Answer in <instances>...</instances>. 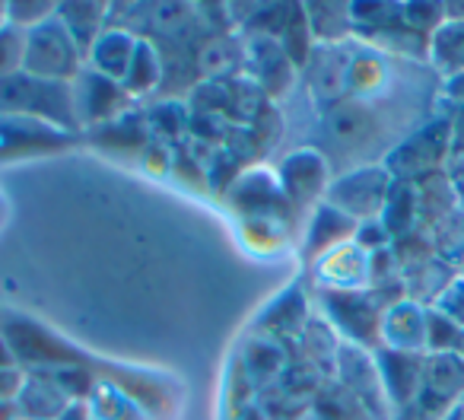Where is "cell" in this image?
<instances>
[{
  "label": "cell",
  "instance_id": "6da1fadb",
  "mask_svg": "<svg viewBox=\"0 0 464 420\" xmlns=\"http://www.w3.org/2000/svg\"><path fill=\"white\" fill-rule=\"evenodd\" d=\"M0 115H26L48 122L71 134H83L73 105V83L61 80H42L33 73H16V77L0 80Z\"/></svg>",
  "mask_w": 464,
  "mask_h": 420
},
{
  "label": "cell",
  "instance_id": "7a4b0ae2",
  "mask_svg": "<svg viewBox=\"0 0 464 420\" xmlns=\"http://www.w3.org/2000/svg\"><path fill=\"white\" fill-rule=\"evenodd\" d=\"M451 162V118L449 112H436L420 128H413L404 141H398L385 153L382 166L394 181H420L432 172H442Z\"/></svg>",
  "mask_w": 464,
  "mask_h": 420
},
{
  "label": "cell",
  "instance_id": "3957f363",
  "mask_svg": "<svg viewBox=\"0 0 464 420\" xmlns=\"http://www.w3.org/2000/svg\"><path fill=\"white\" fill-rule=\"evenodd\" d=\"M312 303L341 335V341L372 354L382 347V316L388 306L372 290H315Z\"/></svg>",
  "mask_w": 464,
  "mask_h": 420
},
{
  "label": "cell",
  "instance_id": "277c9868",
  "mask_svg": "<svg viewBox=\"0 0 464 420\" xmlns=\"http://www.w3.org/2000/svg\"><path fill=\"white\" fill-rule=\"evenodd\" d=\"M86 67V54L67 33V26L58 20V14L42 26L26 33V61L23 71L42 80H61V83H73L80 71Z\"/></svg>",
  "mask_w": 464,
  "mask_h": 420
},
{
  "label": "cell",
  "instance_id": "5b68a950",
  "mask_svg": "<svg viewBox=\"0 0 464 420\" xmlns=\"http://www.w3.org/2000/svg\"><path fill=\"white\" fill-rule=\"evenodd\" d=\"M392 185H394L392 172L382 162H366V166H356L350 172L331 179L324 200L331 207H337V210H343L347 217H353L356 223L379 220Z\"/></svg>",
  "mask_w": 464,
  "mask_h": 420
},
{
  "label": "cell",
  "instance_id": "8992f818",
  "mask_svg": "<svg viewBox=\"0 0 464 420\" xmlns=\"http://www.w3.org/2000/svg\"><path fill=\"white\" fill-rule=\"evenodd\" d=\"M334 382L347 395H353L360 401V407L372 420H394V411L388 405L385 386H382L379 366H375L372 350H362L356 344H341V354H337V376Z\"/></svg>",
  "mask_w": 464,
  "mask_h": 420
},
{
  "label": "cell",
  "instance_id": "52a82bcc",
  "mask_svg": "<svg viewBox=\"0 0 464 420\" xmlns=\"http://www.w3.org/2000/svg\"><path fill=\"white\" fill-rule=\"evenodd\" d=\"M277 181L284 188L286 200L293 204V210H315L331 185L328 156L315 147L293 150L277 166Z\"/></svg>",
  "mask_w": 464,
  "mask_h": 420
},
{
  "label": "cell",
  "instance_id": "ba28073f",
  "mask_svg": "<svg viewBox=\"0 0 464 420\" xmlns=\"http://www.w3.org/2000/svg\"><path fill=\"white\" fill-rule=\"evenodd\" d=\"M77 134L26 115H0V162L33 160L73 147Z\"/></svg>",
  "mask_w": 464,
  "mask_h": 420
},
{
  "label": "cell",
  "instance_id": "9c48e42d",
  "mask_svg": "<svg viewBox=\"0 0 464 420\" xmlns=\"http://www.w3.org/2000/svg\"><path fill=\"white\" fill-rule=\"evenodd\" d=\"M134 99L124 93V86L118 80H109L102 73H96L92 67H83L80 77L73 80V105H77L80 128H105V124L124 118L128 105Z\"/></svg>",
  "mask_w": 464,
  "mask_h": 420
},
{
  "label": "cell",
  "instance_id": "30bf717a",
  "mask_svg": "<svg viewBox=\"0 0 464 420\" xmlns=\"http://www.w3.org/2000/svg\"><path fill=\"white\" fill-rule=\"evenodd\" d=\"M350 61H353V52L347 45H315L312 52L305 77H309L312 103L322 112L350 99Z\"/></svg>",
  "mask_w": 464,
  "mask_h": 420
},
{
  "label": "cell",
  "instance_id": "8fae6325",
  "mask_svg": "<svg viewBox=\"0 0 464 420\" xmlns=\"http://www.w3.org/2000/svg\"><path fill=\"white\" fill-rule=\"evenodd\" d=\"M293 360H296L293 344H284V341H277V337H267V335L252 331V335L242 341V347L236 350V360L232 363L246 373V379L252 382L261 395L265 388H271L274 382L284 376V369L290 366Z\"/></svg>",
  "mask_w": 464,
  "mask_h": 420
},
{
  "label": "cell",
  "instance_id": "7c38bea8",
  "mask_svg": "<svg viewBox=\"0 0 464 420\" xmlns=\"http://www.w3.org/2000/svg\"><path fill=\"white\" fill-rule=\"evenodd\" d=\"M246 61L248 71H252V80L261 86V93L267 99H284L296 83V64L286 58L277 39H267V35H246Z\"/></svg>",
  "mask_w": 464,
  "mask_h": 420
},
{
  "label": "cell",
  "instance_id": "4fadbf2b",
  "mask_svg": "<svg viewBox=\"0 0 464 420\" xmlns=\"http://www.w3.org/2000/svg\"><path fill=\"white\" fill-rule=\"evenodd\" d=\"M356 227H360V223H356L353 217H347L343 210L331 207L328 200H322V204L312 210L309 223H305V230H303L299 255H303V261L312 268L322 255H328V252H334V249L353 242Z\"/></svg>",
  "mask_w": 464,
  "mask_h": 420
},
{
  "label": "cell",
  "instance_id": "5bb4252c",
  "mask_svg": "<svg viewBox=\"0 0 464 420\" xmlns=\"http://www.w3.org/2000/svg\"><path fill=\"white\" fill-rule=\"evenodd\" d=\"M312 312H315V303H309L303 284L296 280V284H290V290H284L271 306L261 309V316L255 318L252 331L267 335V337H277V341H284V344H296L305 328V322L312 318Z\"/></svg>",
  "mask_w": 464,
  "mask_h": 420
},
{
  "label": "cell",
  "instance_id": "9a60e30c",
  "mask_svg": "<svg viewBox=\"0 0 464 420\" xmlns=\"http://www.w3.org/2000/svg\"><path fill=\"white\" fill-rule=\"evenodd\" d=\"M375 366H379L382 386H385L388 405H392L394 414L417 398L420 382H423V369H426V354H407V350L379 347L375 350Z\"/></svg>",
  "mask_w": 464,
  "mask_h": 420
},
{
  "label": "cell",
  "instance_id": "2e32d148",
  "mask_svg": "<svg viewBox=\"0 0 464 420\" xmlns=\"http://www.w3.org/2000/svg\"><path fill=\"white\" fill-rule=\"evenodd\" d=\"M312 280L315 290H369V255L347 242L312 265Z\"/></svg>",
  "mask_w": 464,
  "mask_h": 420
},
{
  "label": "cell",
  "instance_id": "e0dca14e",
  "mask_svg": "<svg viewBox=\"0 0 464 420\" xmlns=\"http://www.w3.org/2000/svg\"><path fill=\"white\" fill-rule=\"evenodd\" d=\"M382 347L426 354V306L413 299H398L382 316Z\"/></svg>",
  "mask_w": 464,
  "mask_h": 420
},
{
  "label": "cell",
  "instance_id": "ac0fdd59",
  "mask_svg": "<svg viewBox=\"0 0 464 420\" xmlns=\"http://www.w3.org/2000/svg\"><path fill=\"white\" fill-rule=\"evenodd\" d=\"M71 405L73 401L64 395V388L45 369H29L20 398H16V411L23 420H58Z\"/></svg>",
  "mask_w": 464,
  "mask_h": 420
},
{
  "label": "cell",
  "instance_id": "d6986e66",
  "mask_svg": "<svg viewBox=\"0 0 464 420\" xmlns=\"http://www.w3.org/2000/svg\"><path fill=\"white\" fill-rule=\"evenodd\" d=\"M299 357L322 376L324 382H334L337 376V354H341V335L331 328V322L322 312H312V318L305 322L303 335H299Z\"/></svg>",
  "mask_w": 464,
  "mask_h": 420
},
{
  "label": "cell",
  "instance_id": "ffe728a7",
  "mask_svg": "<svg viewBox=\"0 0 464 420\" xmlns=\"http://www.w3.org/2000/svg\"><path fill=\"white\" fill-rule=\"evenodd\" d=\"M137 42H140V35H134L130 29H105L96 39V45L90 48V54H86V67L121 83L130 61H134Z\"/></svg>",
  "mask_w": 464,
  "mask_h": 420
},
{
  "label": "cell",
  "instance_id": "44dd1931",
  "mask_svg": "<svg viewBox=\"0 0 464 420\" xmlns=\"http://www.w3.org/2000/svg\"><path fill=\"white\" fill-rule=\"evenodd\" d=\"M324 131L331 141H337L341 147H360L375 134V112L369 103L360 99H343L334 109H328L324 115Z\"/></svg>",
  "mask_w": 464,
  "mask_h": 420
},
{
  "label": "cell",
  "instance_id": "7402d4cb",
  "mask_svg": "<svg viewBox=\"0 0 464 420\" xmlns=\"http://www.w3.org/2000/svg\"><path fill=\"white\" fill-rule=\"evenodd\" d=\"M417 185V214H420V230L430 233L436 223H442L449 214H455L458 207V194L451 188V179H449V169L442 172H432L426 179L413 181Z\"/></svg>",
  "mask_w": 464,
  "mask_h": 420
},
{
  "label": "cell",
  "instance_id": "603a6c76",
  "mask_svg": "<svg viewBox=\"0 0 464 420\" xmlns=\"http://www.w3.org/2000/svg\"><path fill=\"white\" fill-rule=\"evenodd\" d=\"M430 67L436 77L451 80L464 73V23L445 20L430 39Z\"/></svg>",
  "mask_w": 464,
  "mask_h": 420
},
{
  "label": "cell",
  "instance_id": "cb8c5ba5",
  "mask_svg": "<svg viewBox=\"0 0 464 420\" xmlns=\"http://www.w3.org/2000/svg\"><path fill=\"white\" fill-rule=\"evenodd\" d=\"M162 73H166V64H162V54H160V48H156V42L140 39L121 86L130 99H143V96H150V93L160 90Z\"/></svg>",
  "mask_w": 464,
  "mask_h": 420
},
{
  "label": "cell",
  "instance_id": "d4e9b609",
  "mask_svg": "<svg viewBox=\"0 0 464 420\" xmlns=\"http://www.w3.org/2000/svg\"><path fill=\"white\" fill-rule=\"evenodd\" d=\"M109 4H58V20L67 26L80 52L90 54L96 39L105 33V20H109Z\"/></svg>",
  "mask_w": 464,
  "mask_h": 420
},
{
  "label": "cell",
  "instance_id": "484cf974",
  "mask_svg": "<svg viewBox=\"0 0 464 420\" xmlns=\"http://www.w3.org/2000/svg\"><path fill=\"white\" fill-rule=\"evenodd\" d=\"M379 220H382V227L388 230L392 242L407 233H417L420 214H417V185H413V181H394Z\"/></svg>",
  "mask_w": 464,
  "mask_h": 420
},
{
  "label": "cell",
  "instance_id": "4316f807",
  "mask_svg": "<svg viewBox=\"0 0 464 420\" xmlns=\"http://www.w3.org/2000/svg\"><path fill=\"white\" fill-rule=\"evenodd\" d=\"M315 45H343L353 35L350 4H305Z\"/></svg>",
  "mask_w": 464,
  "mask_h": 420
},
{
  "label": "cell",
  "instance_id": "83f0119b",
  "mask_svg": "<svg viewBox=\"0 0 464 420\" xmlns=\"http://www.w3.org/2000/svg\"><path fill=\"white\" fill-rule=\"evenodd\" d=\"M385 58L388 54L375 52V48H369V45L353 54V61H350V99L366 103L369 96L385 90V83H388Z\"/></svg>",
  "mask_w": 464,
  "mask_h": 420
},
{
  "label": "cell",
  "instance_id": "f1b7e54d",
  "mask_svg": "<svg viewBox=\"0 0 464 420\" xmlns=\"http://www.w3.org/2000/svg\"><path fill=\"white\" fill-rule=\"evenodd\" d=\"M86 405H90V411L96 420H153L147 407L137 405L130 395H124L121 388L111 386V382H105V379L96 382V388H92Z\"/></svg>",
  "mask_w": 464,
  "mask_h": 420
},
{
  "label": "cell",
  "instance_id": "f546056e",
  "mask_svg": "<svg viewBox=\"0 0 464 420\" xmlns=\"http://www.w3.org/2000/svg\"><path fill=\"white\" fill-rule=\"evenodd\" d=\"M143 118H147L150 137H153L156 143H162V147H169V150H172L175 141H179L181 134H188V128H191V115H188L185 105H179V103L153 105V109H150Z\"/></svg>",
  "mask_w": 464,
  "mask_h": 420
},
{
  "label": "cell",
  "instance_id": "4dcf8cb0",
  "mask_svg": "<svg viewBox=\"0 0 464 420\" xmlns=\"http://www.w3.org/2000/svg\"><path fill=\"white\" fill-rule=\"evenodd\" d=\"M280 48L286 52V58L296 64V71H305L309 64L312 52H315V35H312V26H309V16H305V7H293V16L286 23L284 35H280Z\"/></svg>",
  "mask_w": 464,
  "mask_h": 420
},
{
  "label": "cell",
  "instance_id": "1f68e13d",
  "mask_svg": "<svg viewBox=\"0 0 464 420\" xmlns=\"http://www.w3.org/2000/svg\"><path fill=\"white\" fill-rule=\"evenodd\" d=\"M426 236L432 239V249H436L439 259L449 261L451 268L461 271V265H464V210L461 207H458L455 214L445 217L442 223H436Z\"/></svg>",
  "mask_w": 464,
  "mask_h": 420
},
{
  "label": "cell",
  "instance_id": "d6a6232c",
  "mask_svg": "<svg viewBox=\"0 0 464 420\" xmlns=\"http://www.w3.org/2000/svg\"><path fill=\"white\" fill-rule=\"evenodd\" d=\"M464 328L436 306H426V354H461Z\"/></svg>",
  "mask_w": 464,
  "mask_h": 420
},
{
  "label": "cell",
  "instance_id": "836d02e7",
  "mask_svg": "<svg viewBox=\"0 0 464 420\" xmlns=\"http://www.w3.org/2000/svg\"><path fill=\"white\" fill-rule=\"evenodd\" d=\"M23 61H26V33L4 23L0 26V80L23 73Z\"/></svg>",
  "mask_w": 464,
  "mask_h": 420
},
{
  "label": "cell",
  "instance_id": "e575fe53",
  "mask_svg": "<svg viewBox=\"0 0 464 420\" xmlns=\"http://www.w3.org/2000/svg\"><path fill=\"white\" fill-rule=\"evenodd\" d=\"M54 14H58V4H52V0H10L7 4V23L23 33L48 23Z\"/></svg>",
  "mask_w": 464,
  "mask_h": 420
},
{
  "label": "cell",
  "instance_id": "d590c367",
  "mask_svg": "<svg viewBox=\"0 0 464 420\" xmlns=\"http://www.w3.org/2000/svg\"><path fill=\"white\" fill-rule=\"evenodd\" d=\"M191 16H194V10L188 7V4H153V10H147L150 26L160 35H169V39L185 33Z\"/></svg>",
  "mask_w": 464,
  "mask_h": 420
},
{
  "label": "cell",
  "instance_id": "8d00e7d4",
  "mask_svg": "<svg viewBox=\"0 0 464 420\" xmlns=\"http://www.w3.org/2000/svg\"><path fill=\"white\" fill-rule=\"evenodd\" d=\"M401 16L417 35L432 39V33L445 23V4H401Z\"/></svg>",
  "mask_w": 464,
  "mask_h": 420
},
{
  "label": "cell",
  "instance_id": "74e56055",
  "mask_svg": "<svg viewBox=\"0 0 464 420\" xmlns=\"http://www.w3.org/2000/svg\"><path fill=\"white\" fill-rule=\"evenodd\" d=\"M353 246H360L366 255H375V252H382V249H392V236L382 227V220H362L360 227H356Z\"/></svg>",
  "mask_w": 464,
  "mask_h": 420
},
{
  "label": "cell",
  "instance_id": "f35d334b",
  "mask_svg": "<svg viewBox=\"0 0 464 420\" xmlns=\"http://www.w3.org/2000/svg\"><path fill=\"white\" fill-rule=\"evenodd\" d=\"M432 306H436L439 312H445L451 322H458L464 328V278H461V274H458V278L445 287V293Z\"/></svg>",
  "mask_w": 464,
  "mask_h": 420
},
{
  "label": "cell",
  "instance_id": "ab89813d",
  "mask_svg": "<svg viewBox=\"0 0 464 420\" xmlns=\"http://www.w3.org/2000/svg\"><path fill=\"white\" fill-rule=\"evenodd\" d=\"M23 382H26V369L23 366L0 369V407L16 405V398L23 392Z\"/></svg>",
  "mask_w": 464,
  "mask_h": 420
},
{
  "label": "cell",
  "instance_id": "60d3db41",
  "mask_svg": "<svg viewBox=\"0 0 464 420\" xmlns=\"http://www.w3.org/2000/svg\"><path fill=\"white\" fill-rule=\"evenodd\" d=\"M439 103H442V99H439ZM442 109L449 112V118H451V162H464V105L442 103Z\"/></svg>",
  "mask_w": 464,
  "mask_h": 420
},
{
  "label": "cell",
  "instance_id": "b9f144b4",
  "mask_svg": "<svg viewBox=\"0 0 464 420\" xmlns=\"http://www.w3.org/2000/svg\"><path fill=\"white\" fill-rule=\"evenodd\" d=\"M442 103L464 105V73H458V77L445 80V83H442Z\"/></svg>",
  "mask_w": 464,
  "mask_h": 420
},
{
  "label": "cell",
  "instance_id": "7bdbcfd3",
  "mask_svg": "<svg viewBox=\"0 0 464 420\" xmlns=\"http://www.w3.org/2000/svg\"><path fill=\"white\" fill-rule=\"evenodd\" d=\"M449 179H451V188H455V194H458V204H461V210H464V162H451Z\"/></svg>",
  "mask_w": 464,
  "mask_h": 420
},
{
  "label": "cell",
  "instance_id": "ee69618b",
  "mask_svg": "<svg viewBox=\"0 0 464 420\" xmlns=\"http://www.w3.org/2000/svg\"><path fill=\"white\" fill-rule=\"evenodd\" d=\"M58 420H96V417H92V411H90V405H86V401H73V405L67 407Z\"/></svg>",
  "mask_w": 464,
  "mask_h": 420
},
{
  "label": "cell",
  "instance_id": "f6af8a7d",
  "mask_svg": "<svg viewBox=\"0 0 464 420\" xmlns=\"http://www.w3.org/2000/svg\"><path fill=\"white\" fill-rule=\"evenodd\" d=\"M10 366H20L14 357V350H10L7 337H4V331H0V369H10Z\"/></svg>",
  "mask_w": 464,
  "mask_h": 420
},
{
  "label": "cell",
  "instance_id": "bcb514c9",
  "mask_svg": "<svg viewBox=\"0 0 464 420\" xmlns=\"http://www.w3.org/2000/svg\"><path fill=\"white\" fill-rule=\"evenodd\" d=\"M232 420H271V417H267V414H265V407H261L258 401H255V405H248L246 411H239V414H236V417H232Z\"/></svg>",
  "mask_w": 464,
  "mask_h": 420
},
{
  "label": "cell",
  "instance_id": "7dc6e473",
  "mask_svg": "<svg viewBox=\"0 0 464 420\" xmlns=\"http://www.w3.org/2000/svg\"><path fill=\"white\" fill-rule=\"evenodd\" d=\"M445 20L464 23V0H449V4H445Z\"/></svg>",
  "mask_w": 464,
  "mask_h": 420
},
{
  "label": "cell",
  "instance_id": "c3c4849f",
  "mask_svg": "<svg viewBox=\"0 0 464 420\" xmlns=\"http://www.w3.org/2000/svg\"><path fill=\"white\" fill-rule=\"evenodd\" d=\"M296 420H322V417H318V414H315V411H305V414H303V417H296Z\"/></svg>",
  "mask_w": 464,
  "mask_h": 420
},
{
  "label": "cell",
  "instance_id": "681fc988",
  "mask_svg": "<svg viewBox=\"0 0 464 420\" xmlns=\"http://www.w3.org/2000/svg\"><path fill=\"white\" fill-rule=\"evenodd\" d=\"M4 217H7V204H4V198H0V223H4Z\"/></svg>",
  "mask_w": 464,
  "mask_h": 420
},
{
  "label": "cell",
  "instance_id": "f907efd6",
  "mask_svg": "<svg viewBox=\"0 0 464 420\" xmlns=\"http://www.w3.org/2000/svg\"><path fill=\"white\" fill-rule=\"evenodd\" d=\"M4 316H7V312H0V325H4Z\"/></svg>",
  "mask_w": 464,
  "mask_h": 420
},
{
  "label": "cell",
  "instance_id": "816d5d0a",
  "mask_svg": "<svg viewBox=\"0 0 464 420\" xmlns=\"http://www.w3.org/2000/svg\"><path fill=\"white\" fill-rule=\"evenodd\" d=\"M461 357H464V337H461Z\"/></svg>",
  "mask_w": 464,
  "mask_h": 420
},
{
  "label": "cell",
  "instance_id": "f5cc1de1",
  "mask_svg": "<svg viewBox=\"0 0 464 420\" xmlns=\"http://www.w3.org/2000/svg\"><path fill=\"white\" fill-rule=\"evenodd\" d=\"M458 274H461V278H464V265H461V271H458Z\"/></svg>",
  "mask_w": 464,
  "mask_h": 420
},
{
  "label": "cell",
  "instance_id": "db71d44e",
  "mask_svg": "<svg viewBox=\"0 0 464 420\" xmlns=\"http://www.w3.org/2000/svg\"><path fill=\"white\" fill-rule=\"evenodd\" d=\"M461 420H464V407H461Z\"/></svg>",
  "mask_w": 464,
  "mask_h": 420
},
{
  "label": "cell",
  "instance_id": "11a10c76",
  "mask_svg": "<svg viewBox=\"0 0 464 420\" xmlns=\"http://www.w3.org/2000/svg\"><path fill=\"white\" fill-rule=\"evenodd\" d=\"M0 26H4V23H0Z\"/></svg>",
  "mask_w": 464,
  "mask_h": 420
}]
</instances>
